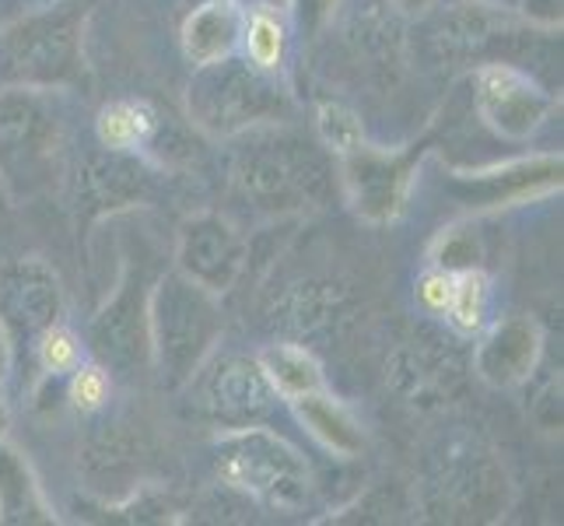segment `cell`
Instances as JSON below:
<instances>
[{"label": "cell", "instance_id": "obj_11", "mask_svg": "<svg viewBox=\"0 0 564 526\" xmlns=\"http://www.w3.org/2000/svg\"><path fill=\"white\" fill-rule=\"evenodd\" d=\"M180 275L207 291H228L246 267V239L221 214H197L180 228Z\"/></svg>", "mask_w": 564, "mask_h": 526}, {"label": "cell", "instance_id": "obj_24", "mask_svg": "<svg viewBox=\"0 0 564 526\" xmlns=\"http://www.w3.org/2000/svg\"><path fill=\"white\" fill-rule=\"evenodd\" d=\"M151 127H154V120H151V112L144 106L120 103V106H109L99 116V141H102V148L130 151V148H138L148 138Z\"/></svg>", "mask_w": 564, "mask_h": 526}, {"label": "cell", "instance_id": "obj_12", "mask_svg": "<svg viewBox=\"0 0 564 526\" xmlns=\"http://www.w3.org/2000/svg\"><path fill=\"white\" fill-rule=\"evenodd\" d=\"M154 186L151 169L138 154L120 148H102L85 154L82 169H77V211L88 222L106 218V214L127 211L133 204L148 201Z\"/></svg>", "mask_w": 564, "mask_h": 526}, {"label": "cell", "instance_id": "obj_27", "mask_svg": "<svg viewBox=\"0 0 564 526\" xmlns=\"http://www.w3.org/2000/svg\"><path fill=\"white\" fill-rule=\"evenodd\" d=\"M246 43L252 64L263 71H278L284 61V25L278 14H270L267 8L252 14V22L246 29Z\"/></svg>", "mask_w": 564, "mask_h": 526}, {"label": "cell", "instance_id": "obj_34", "mask_svg": "<svg viewBox=\"0 0 564 526\" xmlns=\"http://www.w3.org/2000/svg\"><path fill=\"white\" fill-rule=\"evenodd\" d=\"M337 8V0H295V14H299V25L313 35L319 32L326 22H329V14H334Z\"/></svg>", "mask_w": 564, "mask_h": 526}, {"label": "cell", "instance_id": "obj_21", "mask_svg": "<svg viewBox=\"0 0 564 526\" xmlns=\"http://www.w3.org/2000/svg\"><path fill=\"white\" fill-rule=\"evenodd\" d=\"M242 32V14L228 0H210V4L197 8L186 18L183 29V46L193 64H210L221 61L239 43Z\"/></svg>", "mask_w": 564, "mask_h": 526}, {"label": "cell", "instance_id": "obj_19", "mask_svg": "<svg viewBox=\"0 0 564 526\" xmlns=\"http://www.w3.org/2000/svg\"><path fill=\"white\" fill-rule=\"evenodd\" d=\"M389 379L403 397L414 400H442L459 386V365L442 347L414 341L400 347L389 365Z\"/></svg>", "mask_w": 564, "mask_h": 526}, {"label": "cell", "instance_id": "obj_30", "mask_svg": "<svg viewBox=\"0 0 564 526\" xmlns=\"http://www.w3.org/2000/svg\"><path fill=\"white\" fill-rule=\"evenodd\" d=\"M39 358L50 368V373H74L77 362H82V344L70 334V330L50 326L43 330V344H39Z\"/></svg>", "mask_w": 564, "mask_h": 526}, {"label": "cell", "instance_id": "obj_6", "mask_svg": "<svg viewBox=\"0 0 564 526\" xmlns=\"http://www.w3.org/2000/svg\"><path fill=\"white\" fill-rule=\"evenodd\" d=\"M340 183L351 207L365 222H393L403 214L411 201V186L421 165L417 151H382L372 144H355L351 151H340Z\"/></svg>", "mask_w": 564, "mask_h": 526}, {"label": "cell", "instance_id": "obj_22", "mask_svg": "<svg viewBox=\"0 0 564 526\" xmlns=\"http://www.w3.org/2000/svg\"><path fill=\"white\" fill-rule=\"evenodd\" d=\"M0 519L4 523H50V505L32 477L25 457L0 442Z\"/></svg>", "mask_w": 564, "mask_h": 526}, {"label": "cell", "instance_id": "obj_3", "mask_svg": "<svg viewBox=\"0 0 564 526\" xmlns=\"http://www.w3.org/2000/svg\"><path fill=\"white\" fill-rule=\"evenodd\" d=\"M186 106L193 124L214 138H236L260 124H281L291 112L288 92L270 82V74L246 61H221L197 64L189 77Z\"/></svg>", "mask_w": 564, "mask_h": 526}, {"label": "cell", "instance_id": "obj_14", "mask_svg": "<svg viewBox=\"0 0 564 526\" xmlns=\"http://www.w3.org/2000/svg\"><path fill=\"white\" fill-rule=\"evenodd\" d=\"M540 341L543 337L536 320L505 316L480 337L474 351V373L495 389L519 386L533 373V365L540 358Z\"/></svg>", "mask_w": 564, "mask_h": 526}, {"label": "cell", "instance_id": "obj_36", "mask_svg": "<svg viewBox=\"0 0 564 526\" xmlns=\"http://www.w3.org/2000/svg\"><path fill=\"white\" fill-rule=\"evenodd\" d=\"M400 14H424L435 8V0H389Z\"/></svg>", "mask_w": 564, "mask_h": 526}, {"label": "cell", "instance_id": "obj_10", "mask_svg": "<svg viewBox=\"0 0 564 526\" xmlns=\"http://www.w3.org/2000/svg\"><path fill=\"white\" fill-rule=\"evenodd\" d=\"M551 95L512 64H480L477 109L505 141H527L551 112Z\"/></svg>", "mask_w": 564, "mask_h": 526}, {"label": "cell", "instance_id": "obj_31", "mask_svg": "<svg viewBox=\"0 0 564 526\" xmlns=\"http://www.w3.org/2000/svg\"><path fill=\"white\" fill-rule=\"evenodd\" d=\"M109 397V376L102 365H85V368H74V383H70V400L74 407L82 411H95L102 407Z\"/></svg>", "mask_w": 564, "mask_h": 526}, {"label": "cell", "instance_id": "obj_1", "mask_svg": "<svg viewBox=\"0 0 564 526\" xmlns=\"http://www.w3.org/2000/svg\"><path fill=\"white\" fill-rule=\"evenodd\" d=\"M236 183L257 207L295 214L326 204L334 190V165L302 133L260 130L249 133L236 154Z\"/></svg>", "mask_w": 564, "mask_h": 526}, {"label": "cell", "instance_id": "obj_5", "mask_svg": "<svg viewBox=\"0 0 564 526\" xmlns=\"http://www.w3.org/2000/svg\"><path fill=\"white\" fill-rule=\"evenodd\" d=\"M82 4L25 18L0 35V82L11 88H50L74 74L82 53Z\"/></svg>", "mask_w": 564, "mask_h": 526}, {"label": "cell", "instance_id": "obj_26", "mask_svg": "<svg viewBox=\"0 0 564 526\" xmlns=\"http://www.w3.org/2000/svg\"><path fill=\"white\" fill-rule=\"evenodd\" d=\"M334 313H337V291H329L323 285H308L288 299L284 323L295 326L299 334H313V330H323L334 323Z\"/></svg>", "mask_w": 564, "mask_h": 526}, {"label": "cell", "instance_id": "obj_20", "mask_svg": "<svg viewBox=\"0 0 564 526\" xmlns=\"http://www.w3.org/2000/svg\"><path fill=\"white\" fill-rule=\"evenodd\" d=\"M291 404H295V418L305 425V432L319 446H326L329 453L347 460L365 450V436L358 421L347 415L344 404H337L329 394H323V389H308V394L295 397Z\"/></svg>", "mask_w": 564, "mask_h": 526}, {"label": "cell", "instance_id": "obj_8", "mask_svg": "<svg viewBox=\"0 0 564 526\" xmlns=\"http://www.w3.org/2000/svg\"><path fill=\"white\" fill-rule=\"evenodd\" d=\"M91 351L102 368H116L120 376H133L144 365L151 337H148V296L144 275H130L116 285L112 299L102 305V313L91 320Z\"/></svg>", "mask_w": 564, "mask_h": 526}, {"label": "cell", "instance_id": "obj_29", "mask_svg": "<svg viewBox=\"0 0 564 526\" xmlns=\"http://www.w3.org/2000/svg\"><path fill=\"white\" fill-rule=\"evenodd\" d=\"M435 260H438V270H474L477 260H480V243L474 236V228H453V232H445L442 243H438V253H435Z\"/></svg>", "mask_w": 564, "mask_h": 526}, {"label": "cell", "instance_id": "obj_9", "mask_svg": "<svg viewBox=\"0 0 564 526\" xmlns=\"http://www.w3.org/2000/svg\"><path fill=\"white\" fill-rule=\"evenodd\" d=\"M197 404L204 411L228 428H246L257 425L274 411L278 389L270 386L260 362L249 358H218L210 368H197Z\"/></svg>", "mask_w": 564, "mask_h": 526}, {"label": "cell", "instance_id": "obj_15", "mask_svg": "<svg viewBox=\"0 0 564 526\" xmlns=\"http://www.w3.org/2000/svg\"><path fill=\"white\" fill-rule=\"evenodd\" d=\"M64 309L61 281L43 260H18L0 275V313L14 326L43 334L56 323Z\"/></svg>", "mask_w": 564, "mask_h": 526}, {"label": "cell", "instance_id": "obj_33", "mask_svg": "<svg viewBox=\"0 0 564 526\" xmlns=\"http://www.w3.org/2000/svg\"><path fill=\"white\" fill-rule=\"evenodd\" d=\"M561 8L564 0H522V18L543 32H554L561 29Z\"/></svg>", "mask_w": 564, "mask_h": 526}, {"label": "cell", "instance_id": "obj_23", "mask_svg": "<svg viewBox=\"0 0 564 526\" xmlns=\"http://www.w3.org/2000/svg\"><path fill=\"white\" fill-rule=\"evenodd\" d=\"M260 368L267 373L270 386L284 397H302L308 389H323V368L299 344H274L260 355Z\"/></svg>", "mask_w": 564, "mask_h": 526}, {"label": "cell", "instance_id": "obj_35", "mask_svg": "<svg viewBox=\"0 0 564 526\" xmlns=\"http://www.w3.org/2000/svg\"><path fill=\"white\" fill-rule=\"evenodd\" d=\"M4 373H8V337H4V323H0V379H4ZM4 428H8V411L0 404V436H4Z\"/></svg>", "mask_w": 564, "mask_h": 526}, {"label": "cell", "instance_id": "obj_28", "mask_svg": "<svg viewBox=\"0 0 564 526\" xmlns=\"http://www.w3.org/2000/svg\"><path fill=\"white\" fill-rule=\"evenodd\" d=\"M316 116H319V133H323L326 148H334L337 154L351 151L355 144L365 141V127L355 109H347L340 103H323Z\"/></svg>", "mask_w": 564, "mask_h": 526}, {"label": "cell", "instance_id": "obj_32", "mask_svg": "<svg viewBox=\"0 0 564 526\" xmlns=\"http://www.w3.org/2000/svg\"><path fill=\"white\" fill-rule=\"evenodd\" d=\"M453 281L456 275H449V270H435V275H427L421 281V302L432 309V313H445L449 309V299H453Z\"/></svg>", "mask_w": 564, "mask_h": 526}, {"label": "cell", "instance_id": "obj_4", "mask_svg": "<svg viewBox=\"0 0 564 526\" xmlns=\"http://www.w3.org/2000/svg\"><path fill=\"white\" fill-rule=\"evenodd\" d=\"M218 474L278 513H302L313 495L302 453L270 428H231L218 446Z\"/></svg>", "mask_w": 564, "mask_h": 526}, {"label": "cell", "instance_id": "obj_7", "mask_svg": "<svg viewBox=\"0 0 564 526\" xmlns=\"http://www.w3.org/2000/svg\"><path fill=\"white\" fill-rule=\"evenodd\" d=\"M530 25L522 14H512L498 4H456L435 29V46L445 61L456 64H509V53L527 46Z\"/></svg>", "mask_w": 564, "mask_h": 526}, {"label": "cell", "instance_id": "obj_18", "mask_svg": "<svg viewBox=\"0 0 564 526\" xmlns=\"http://www.w3.org/2000/svg\"><path fill=\"white\" fill-rule=\"evenodd\" d=\"M56 138V120L46 112L43 99L25 88L0 92V154L4 159H29L50 151Z\"/></svg>", "mask_w": 564, "mask_h": 526}, {"label": "cell", "instance_id": "obj_17", "mask_svg": "<svg viewBox=\"0 0 564 526\" xmlns=\"http://www.w3.org/2000/svg\"><path fill=\"white\" fill-rule=\"evenodd\" d=\"M77 466H82V474L88 481L91 492L99 495H109V498H120V495H130L138 489V474H141V453H138V442H133L127 432L120 428H109L99 436H91L85 442L82 457H77Z\"/></svg>", "mask_w": 564, "mask_h": 526}, {"label": "cell", "instance_id": "obj_25", "mask_svg": "<svg viewBox=\"0 0 564 526\" xmlns=\"http://www.w3.org/2000/svg\"><path fill=\"white\" fill-rule=\"evenodd\" d=\"M445 313H449L453 323L466 330V334H474V330L484 326V316H488V278H484L477 267L463 270L453 281V299Z\"/></svg>", "mask_w": 564, "mask_h": 526}, {"label": "cell", "instance_id": "obj_13", "mask_svg": "<svg viewBox=\"0 0 564 526\" xmlns=\"http://www.w3.org/2000/svg\"><path fill=\"white\" fill-rule=\"evenodd\" d=\"M432 492L442 495L449 519H495L509 498V481L491 453H459V460L442 463Z\"/></svg>", "mask_w": 564, "mask_h": 526}, {"label": "cell", "instance_id": "obj_37", "mask_svg": "<svg viewBox=\"0 0 564 526\" xmlns=\"http://www.w3.org/2000/svg\"><path fill=\"white\" fill-rule=\"evenodd\" d=\"M267 4H278V0H267Z\"/></svg>", "mask_w": 564, "mask_h": 526}, {"label": "cell", "instance_id": "obj_16", "mask_svg": "<svg viewBox=\"0 0 564 526\" xmlns=\"http://www.w3.org/2000/svg\"><path fill=\"white\" fill-rule=\"evenodd\" d=\"M561 186V159L540 154L533 162H516L498 172H480L474 180H453V193L466 201H480V207H501L512 201H527L533 193Z\"/></svg>", "mask_w": 564, "mask_h": 526}, {"label": "cell", "instance_id": "obj_2", "mask_svg": "<svg viewBox=\"0 0 564 526\" xmlns=\"http://www.w3.org/2000/svg\"><path fill=\"white\" fill-rule=\"evenodd\" d=\"M218 334L221 309L214 291L186 275H165L154 285V296L148 299V337L169 389H180L197 376Z\"/></svg>", "mask_w": 564, "mask_h": 526}]
</instances>
